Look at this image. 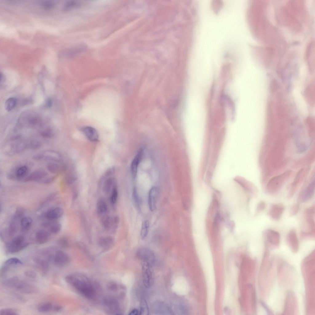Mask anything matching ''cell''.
Here are the masks:
<instances>
[{"mask_svg":"<svg viewBox=\"0 0 315 315\" xmlns=\"http://www.w3.org/2000/svg\"><path fill=\"white\" fill-rule=\"evenodd\" d=\"M83 134L90 141L92 142H98L99 140V135L97 130L94 127L85 126L80 129Z\"/></svg>","mask_w":315,"mask_h":315,"instance_id":"obj_13","label":"cell"},{"mask_svg":"<svg viewBox=\"0 0 315 315\" xmlns=\"http://www.w3.org/2000/svg\"><path fill=\"white\" fill-rule=\"evenodd\" d=\"M62 307L61 306L58 305H54L53 311L56 312H59L62 309Z\"/></svg>","mask_w":315,"mask_h":315,"instance_id":"obj_45","label":"cell"},{"mask_svg":"<svg viewBox=\"0 0 315 315\" xmlns=\"http://www.w3.org/2000/svg\"><path fill=\"white\" fill-rule=\"evenodd\" d=\"M138 310L135 309L132 310L130 313V315H137L138 314Z\"/></svg>","mask_w":315,"mask_h":315,"instance_id":"obj_46","label":"cell"},{"mask_svg":"<svg viewBox=\"0 0 315 315\" xmlns=\"http://www.w3.org/2000/svg\"><path fill=\"white\" fill-rule=\"evenodd\" d=\"M262 236L265 242L276 246L279 245L280 235L277 232L272 229H268L263 231Z\"/></svg>","mask_w":315,"mask_h":315,"instance_id":"obj_6","label":"cell"},{"mask_svg":"<svg viewBox=\"0 0 315 315\" xmlns=\"http://www.w3.org/2000/svg\"><path fill=\"white\" fill-rule=\"evenodd\" d=\"M25 274L27 277L31 278H34L36 277V273L32 270H27L25 272Z\"/></svg>","mask_w":315,"mask_h":315,"instance_id":"obj_43","label":"cell"},{"mask_svg":"<svg viewBox=\"0 0 315 315\" xmlns=\"http://www.w3.org/2000/svg\"><path fill=\"white\" fill-rule=\"evenodd\" d=\"M28 245V243L25 241L23 236H18L6 244V249L8 253H15L23 250Z\"/></svg>","mask_w":315,"mask_h":315,"instance_id":"obj_3","label":"cell"},{"mask_svg":"<svg viewBox=\"0 0 315 315\" xmlns=\"http://www.w3.org/2000/svg\"><path fill=\"white\" fill-rule=\"evenodd\" d=\"M34 261L43 273L45 274L47 273L50 262L46 258L43 256L37 257L35 258Z\"/></svg>","mask_w":315,"mask_h":315,"instance_id":"obj_18","label":"cell"},{"mask_svg":"<svg viewBox=\"0 0 315 315\" xmlns=\"http://www.w3.org/2000/svg\"><path fill=\"white\" fill-rule=\"evenodd\" d=\"M4 284L9 287L23 293H30L35 291L33 285L16 276L7 279L4 281Z\"/></svg>","mask_w":315,"mask_h":315,"instance_id":"obj_2","label":"cell"},{"mask_svg":"<svg viewBox=\"0 0 315 315\" xmlns=\"http://www.w3.org/2000/svg\"><path fill=\"white\" fill-rule=\"evenodd\" d=\"M54 305L50 301H44L39 304L37 307L38 311L41 313H47L53 311Z\"/></svg>","mask_w":315,"mask_h":315,"instance_id":"obj_22","label":"cell"},{"mask_svg":"<svg viewBox=\"0 0 315 315\" xmlns=\"http://www.w3.org/2000/svg\"><path fill=\"white\" fill-rule=\"evenodd\" d=\"M284 207L281 204H272L268 212V215L273 219L278 220L281 218Z\"/></svg>","mask_w":315,"mask_h":315,"instance_id":"obj_11","label":"cell"},{"mask_svg":"<svg viewBox=\"0 0 315 315\" xmlns=\"http://www.w3.org/2000/svg\"><path fill=\"white\" fill-rule=\"evenodd\" d=\"M63 213V211L62 208L55 207L48 210L45 214V217L48 220L53 221L60 218Z\"/></svg>","mask_w":315,"mask_h":315,"instance_id":"obj_17","label":"cell"},{"mask_svg":"<svg viewBox=\"0 0 315 315\" xmlns=\"http://www.w3.org/2000/svg\"><path fill=\"white\" fill-rule=\"evenodd\" d=\"M101 223L103 227L106 229H109L113 224H115L114 218L105 215L101 219Z\"/></svg>","mask_w":315,"mask_h":315,"instance_id":"obj_29","label":"cell"},{"mask_svg":"<svg viewBox=\"0 0 315 315\" xmlns=\"http://www.w3.org/2000/svg\"><path fill=\"white\" fill-rule=\"evenodd\" d=\"M114 240L113 238L107 236L101 238L99 241L100 246L104 249H107L110 247L113 244Z\"/></svg>","mask_w":315,"mask_h":315,"instance_id":"obj_26","label":"cell"},{"mask_svg":"<svg viewBox=\"0 0 315 315\" xmlns=\"http://www.w3.org/2000/svg\"><path fill=\"white\" fill-rule=\"evenodd\" d=\"M41 4L43 7L46 8H50L54 6V3L50 1H44L41 2Z\"/></svg>","mask_w":315,"mask_h":315,"instance_id":"obj_41","label":"cell"},{"mask_svg":"<svg viewBox=\"0 0 315 315\" xmlns=\"http://www.w3.org/2000/svg\"><path fill=\"white\" fill-rule=\"evenodd\" d=\"M315 210L314 205L307 208L305 211L304 215L305 217H314Z\"/></svg>","mask_w":315,"mask_h":315,"instance_id":"obj_38","label":"cell"},{"mask_svg":"<svg viewBox=\"0 0 315 315\" xmlns=\"http://www.w3.org/2000/svg\"><path fill=\"white\" fill-rule=\"evenodd\" d=\"M50 236V233L46 230L42 229H40L36 233V241L39 244H45L49 241Z\"/></svg>","mask_w":315,"mask_h":315,"instance_id":"obj_20","label":"cell"},{"mask_svg":"<svg viewBox=\"0 0 315 315\" xmlns=\"http://www.w3.org/2000/svg\"><path fill=\"white\" fill-rule=\"evenodd\" d=\"M32 220L30 217H23L20 220V225L22 229L24 231L27 230L31 227Z\"/></svg>","mask_w":315,"mask_h":315,"instance_id":"obj_28","label":"cell"},{"mask_svg":"<svg viewBox=\"0 0 315 315\" xmlns=\"http://www.w3.org/2000/svg\"><path fill=\"white\" fill-rule=\"evenodd\" d=\"M82 5V3L78 1H69L64 4L63 7V9L65 11H68L75 8H78L80 7Z\"/></svg>","mask_w":315,"mask_h":315,"instance_id":"obj_23","label":"cell"},{"mask_svg":"<svg viewBox=\"0 0 315 315\" xmlns=\"http://www.w3.org/2000/svg\"><path fill=\"white\" fill-rule=\"evenodd\" d=\"M58 243L60 246L63 247H67L69 245L68 240L65 237L61 238L59 240Z\"/></svg>","mask_w":315,"mask_h":315,"instance_id":"obj_39","label":"cell"},{"mask_svg":"<svg viewBox=\"0 0 315 315\" xmlns=\"http://www.w3.org/2000/svg\"><path fill=\"white\" fill-rule=\"evenodd\" d=\"M159 194V188L156 186L152 187L149 191L148 203L149 209L151 211H155L156 208L157 200Z\"/></svg>","mask_w":315,"mask_h":315,"instance_id":"obj_9","label":"cell"},{"mask_svg":"<svg viewBox=\"0 0 315 315\" xmlns=\"http://www.w3.org/2000/svg\"><path fill=\"white\" fill-rule=\"evenodd\" d=\"M286 239L288 244L294 251H297L298 247V241L295 230L292 229L287 234Z\"/></svg>","mask_w":315,"mask_h":315,"instance_id":"obj_15","label":"cell"},{"mask_svg":"<svg viewBox=\"0 0 315 315\" xmlns=\"http://www.w3.org/2000/svg\"><path fill=\"white\" fill-rule=\"evenodd\" d=\"M66 282L81 294L88 299L94 298L96 291L92 283L87 277L80 273H72L65 277Z\"/></svg>","mask_w":315,"mask_h":315,"instance_id":"obj_1","label":"cell"},{"mask_svg":"<svg viewBox=\"0 0 315 315\" xmlns=\"http://www.w3.org/2000/svg\"><path fill=\"white\" fill-rule=\"evenodd\" d=\"M61 229V225L57 222L52 224L49 228L50 232L53 234H57L60 232Z\"/></svg>","mask_w":315,"mask_h":315,"instance_id":"obj_32","label":"cell"},{"mask_svg":"<svg viewBox=\"0 0 315 315\" xmlns=\"http://www.w3.org/2000/svg\"><path fill=\"white\" fill-rule=\"evenodd\" d=\"M29 172L28 167L26 165L20 166L17 168L15 172L16 177L18 179H21L25 177Z\"/></svg>","mask_w":315,"mask_h":315,"instance_id":"obj_24","label":"cell"},{"mask_svg":"<svg viewBox=\"0 0 315 315\" xmlns=\"http://www.w3.org/2000/svg\"><path fill=\"white\" fill-rule=\"evenodd\" d=\"M314 193V184L312 183L299 193L297 198L298 202H304L308 201L312 197Z\"/></svg>","mask_w":315,"mask_h":315,"instance_id":"obj_10","label":"cell"},{"mask_svg":"<svg viewBox=\"0 0 315 315\" xmlns=\"http://www.w3.org/2000/svg\"><path fill=\"white\" fill-rule=\"evenodd\" d=\"M50 262L58 267L66 265L70 261V258L65 252L61 250L52 251L50 256Z\"/></svg>","mask_w":315,"mask_h":315,"instance_id":"obj_4","label":"cell"},{"mask_svg":"<svg viewBox=\"0 0 315 315\" xmlns=\"http://www.w3.org/2000/svg\"><path fill=\"white\" fill-rule=\"evenodd\" d=\"M118 196V193L117 189L114 186L113 189L110 197V201L112 203L114 204L116 202Z\"/></svg>","mask_w":315,"mask_h":315,"instance_id":"obj_36","label":"cell"},{"mask_svg":"<svg viewBox=\"0 0 315 315\" xmlns=\"http://www.w3.org/2000/svg\"><path fill=\"white\" fill-rule=\"evenodd\" d=\"M143 153V150L140 149L132 161L130 170L132 176L134 178H135L137 175L138 167L142 159Z\"/></svg>","mask_w":315,"mask_h":315,"instance_id":"obj_14","label":"cell"},{"mask_svg":"<svg viewBox=\"0 0 315 315\" xmlns=\"http://www.w3.org/2000/svg\"><path fill=\"white\" fill-rule=\"evenodd\" d=\"M132 196L135 207L138 210L140 211L141 210V201L137 189L135 187L133 189Z\"/></svg>","mask_w":315,"mask_h":315,"instance_id":"obj_25","label":"cell"},{"mask_svg":"<svg viewBox=\"0 0 315 315\" xmlns=\"http://www.w3.org/2000/svg\"><path fill=\"white\" fill-rule=\"evenodd\" d=\"M48 173L42 170H38L32 173L23 179L24 182L36 181L46 177Z\"/></svg>","mask_w":315,"mask_h":315,"instance_id":"obj_19","label":"cell"},{"mask_svg":"<svg viewBox=\"0 0 315 315\" xmlns=\"http://www.w3.org/2000/svg\"><path fill=\"white\" fill-rule=\"evenodd\" d=\"M34 159L37 160H48L59 161L61 159L60 154L54 151H47L38 154L34 157Z\"/></svg>","mask_w":315,"mask_h":315,"instance_id":"obj_12","label":"cell"},{"mask_svg":"<svg viewBox=\"0 0 315 315\" xmlns=\"http://www.w3.org/2000/svg\"><path fill=\"white\" fill-rule=\"evenodd\" d=\"M150 265L147 262L142 261V270L143 284L147 288L152 285L153 277L150 269Z\"/></svg>","mask_w":315,"mask_h":315,"instance_id":"obj_8","label":"cell"},{"mask_svg":"<svg viewBox=\"0 0 315 315\" xmlns=\"http://www.w3.org/2000/svg\"><path fill=\"white\" fill-rule=\"evenodd\" d=\"M103 303L106 310L110 314H119V304L114 297L109 296H106L104 298Z\"/></svg>","mask_w":315,"mask_h":315,"instance_id":"obj_5","label":"cell"},{"mask_svg":"<svg viewBox=\"0 0 315 315\" xmlns=\"http://www.w3.org/2000/svg\"><path fill=\"white\" fill-rule=\"evenodd\" d=\"M97 211L99 215H102L106 214L108 210V207L106 201L103 198H100L97 202L96 205Z\"/></svg>","mask_w":315,"mask_h":315,"instance_id":"obj_21","label":"cell"},{"mask_svg":"<svg viewBox=\"0 0 315 315\" xmlns=\"http://www.w3.org/2000/svg\"><path fill=\"white\" fill-rule=\"evenodd\" d=\"M41 135L44 138H50L52 137L53 134L50 130H46L41 133Z\"/></svg>","mask_w":315,"mask_h":315,"instance_id":"obj_42","label":"cell"},{"mask_svg":"<svg viewBox=\"0 0 315 315\" xmlns=\"http://www.w3.org/2000/svg\"><path fill=\"white\" fill-rule=\"evenodd\" d=\"M299 207V203L293 204L291 206L290 210V216L292 217L296 215L298 212Z\"/></svg>","mask_w":315,"mask_h":315,"instance_id":"obj_37","label":"cell"},{"mask_svg":"<svg viewBox=\"0 0 315 315\" xmlns=\"http://www.w3.org/2000/svg\"><path fill=\"white\" fill-rule=\"evenodd\" d=\"M22 262L17 257H12L6 260L3 264L0 270V276L3 277L10 267L12 266L22 264Z\"/></svg>","mask_w":315,"mask_h":315,"instance_id":"obj_16","label":"cell"},{"mask_svg":"<svg viewBox=\"0 0 315 315\" xmlns=\"http://www.w3.org/2000/svg\"><path fill=\"white\" fill-rule=\"evenodd\" d=\"M266 207V204L264 201H260L257 204L256 212L255 215H257L261 212L264 210Z\"/></svg>","mask_w":315,"mask_h":315,"instance_id":"obj_35","label":"cell"},{"mask_svg":"<svg viewBox=\"0 0 315 315\" xmlns=\"http://www.w3.org/2000/svg\"><path fill=\"white\" fill-rule=\"evenodd\" d=\"M137 255L142 261L146 262L150 265L154 263L155 258L154 253L150 249L146 248H142L138 251Z\"/></svg>","mask_w":315,"mask_h":315,"instance_id":"obj_7","label":"cell"},{"mask_svg":"<svg viewBox=\"0 0 315 315\" xmlns=\"http://www.w3.org/2000/svg\"><path fill=\"white\" fill-rule=\"evenodd\" d=\"M18 312L14 309L11 308H6L1 309L0 315H16Z\"/></svg>","mask_w":315,"mask_h":315,"instance_id":"obj_34","label":"cell"},{"mask_svg":"<svg viewBox=\"0 0 315 315\" xmlns=\"http://www.w3.org/2000/svg\"><path fill=\"white\" fill-rule=\"evenodd\" d=\"M17 102V100L15 98H10L6 101L5 107L6 110L10 111L12 110L15 107Z\"/></svg>","mask_w":315,"mask_h":315,"instance_id":"obj_30","label":"cell"},{"mask_svg":"<svg viewBox=\"0 0 315 315\" xmlns=\"http://www.w3.org/2000/svg\"><path fill=\"white\" fill-rule=\"evenodd\" d=\"M114 179L113 178H110L106 179L104 184L103 186V191L105 193H108L114 183Z\"/></svg>","mask_w":315,"mask_h":315,"instance_id":"obj_31","label":"cell"},{"mask_svg":"<svg viewBox=\"0 0 315 315\" xmlns=\"http://www.w3.org/2000/svg\"><path fill=\"white\" fill-rule=\"evenodd\" d=\"M108 288L111 290H115L117 289V286L116 283L111 282L108 285Z\"/></svg>","mask_w":315,"mask_h":315,"instance_id":"obj_44","label":"cell"},{"mask_svg":"<svg viewBox=\"0 0 315 315\" xmlns=\"http://www.w3.org/2000/svg\"><path fill=\"white\" fill-rule=\"evenodd\" d=\"M47 169L49 171L53 173L58 172L60 169L59 165L56 163H51L47 165Z\"/></svg>","mask_w":315,"mask_h":315,"instance_id":"obj_33","label":"cell"},{"mask_svg":"<svg viewBox=\"0 0 315 315\" xmlns=\"http://www.w3.org/2000/svg\"><path fill=\"white\" fill-rule=\"evenodd\" d=\"M41 146V143L38 141H33L30 142L29 145V147L33 149H37L40 147Z\"/></svg>","mask_w":315,"mask_h":315,"instance_id":"obj_40","label":"cell"},{"mask_svg":"<svg viewBox=\"0 0 315 315\" xmlns=\"http://www.w3.org/2000/svg\"><path fill=\"white\" fill-rule=\"evenodd\" d=\"M150 226V222L148 220H145L142 222L140 234L142 240L144 239L147 237L149 231Z\"/></svg>","mask_w":315,"mask_h":315,"instance_id":"obj_27","label":"cell"}]
</instances>
